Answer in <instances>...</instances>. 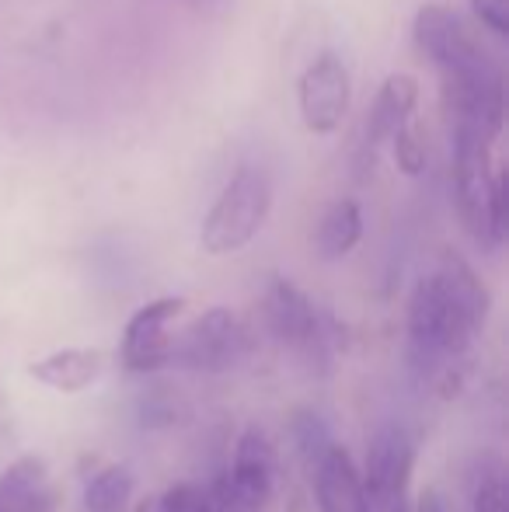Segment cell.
Segmentation results:
<instances>
[{
	"mask_svg": "<svg viewBox=\"0 0 509 512\" xmlns=\"http://www.w3.org/2000/svg\"><path fill=\"white\" fill-rule=\"evenodd\" d=\"M391 512H412V499H408V502H401V506H394Z\"/></svg>",
	"mask_w": 509,
	"mask_h": 512,
	"instance_id": "27",
	"label": "cell"
},
{
	"mask_svg": "<svg viewBox=\"0 0 509 512\" xmlns=\"http://www.w3.org/2000/svg\"><path fill=\"white\" fill-rule=\"evenodd\" d=\"M136 478L126 464H105L84 481L81 512H129Z\"/></svg>",
	"mask_w": 509,
	"mask_h": 512,
	"instance_id": "17",
	"label": "cell"
},
{
	"mask_svg": "<svg viewBox=\"0 0 509 512\" xmlns=\"http://www.w3.org/2000/svg\"><path fill=\"white\" fill-rule=\"evenodd\" d=\"M415 105H419V81H415L412 74L387 77L367 112V150L370 154H374L377 147H384L405 122H412Z\"/></svg>",
	"mask_w": 509,
	"mask_h": 512,
	"instance_id": "15",
	"label": "cell"
},
{
	"mask_svg": "<svg viewBox=\"0 0 509 512\" xmlns=\"http://www.w3.org/2000/svg\"><path fill=\"white\" fill-rule=\"evenodd\" d=\"M387 143L394 147L398 171H405L408 178H415V175H422V171H426V143H422V133L412 126V122H405V126H401Z\"/></svg>",
	"mask_w": 509,
	"mask_h": 512,
	"instance_id": "20",
	"label": "cell"
},
{
	"mask_svg": "<svg viewBox=\"0 0 509 512\" xmlns=\"http://www.w3.org/2000/svg\"><path fill=\"white\" fill-rule=\"evenodd\" d=\"M443 77V115H447L450 136H482L496 140L503 129L506 98H503V74L489 53H478L475 60L461 67L440 70Z\"/></svg>",
	"mask_w": 509,
	"mask_h": 512,
	"instance_id": "5",
	"label": "cell"
},
{
	"mask_svg": "<svg viewBox=\"0 0 509 512\" xmlns=\"http://www.w3.org/2000/svg\"><path fill=\"white\" fill-rule=\"evenodd\" d=\"M290 436H293V446H297L300 460H304L307 467H311L314 460H318L321 453H325L328 446L335 443L328 422L318 415V411H311V408L297 411V415L290 418Z\"/></svg>",
	"mask_w": 509,
	"mask_h": 512,
	"instance_id": "18",
	"label": "cell"
},
{
	"mask_svg": "<svg viewBox=\"0 0 509 512\" xmlns=\"http://www.w3.org/2000/svg\"><path fill=\"white\" fill-rule=\"evenodd\" d=\"M471 11L489 32L503 35V39L509 35V0H471Z\"/></svg>",
	"mask_w": 509,
	"mask_h": 512,
	"instance_id": "22",
	"label": "cell"
},
{
	"mask_svg": "<svg viewBox=\"0 0 509 512\" xmlns=\"http://www.w3.org/2000/svg\"><path fill=\"white\" fill-rule=\"evenodd\" d=\"M133 512H164V499H161V495H150V499L136 502Z\"/></svg>",
	"mask_w": 509,
	"mask_h": 512,
	"instance_id": "25",
	"label": "cell"
},
{
	"mask_svg": "<svg viewBox=\"0 0 509 512\" xmlns=\"http://www.w3.org/2000/svg\"><path fill=\"white\" fill-rule=\"evenodd\" d=\"M175 418H178L175 401L164 398V391L147 394V401H143V425H147V429H168Z\"/></svg>",
	"mask_w": 509,
	"mask_h": 512,
	"instance_id": "23",
	"label": "cell"
},
{
	"mask_svg": "<svg viewBox=\"0 0 509 512\" xmlns=\"http://www.w3.org/2000/svg\"><path fill=\"white\" fill-rule=\"evenodd\" d=\"M272 209V178L258 164H241L210 206L199 230V244L206 255H234L248 248L265 227Z\"/></svg>",
	"mask_w": 509,
	"mask_h": 512,
	"instance_id": "4",
	"label": "cell"
},
{
	"mask_svg": "<svg viewBox=\"0 0 509 512\" xmlns=\"http://www.w3.org/2000/svg\"><path fill=\"white\" fill-rule=\"evenodd\" d=\"M262 321L276 345L293 352L314 373H325L342 352V324L286 276L269 279L265 286Z\"/></svg>",
	"mask_w": 509,
	"mask_h": 512,
	"instance_id": "2",
	"label": "cell"
},
{
	"mask_svg": "<svg viewBox=\"0 0 509 512\" xmlns=\"http://www.w3.org/2000/svg\"><path fill=\"white\" fill-rule=\"evenodd\" d=\"M248 352H252V331H248V324L231 307H210L192 324H185L182 331H175L168 366L185 373L217 377V373L241 366V359Z\"/></svg>",
	"mask_w": 509,
	"mask_h": 512,
	"instance_id": "6",
	"label": "cell"
},
{
	"mask_svg": "<svg viewBox=\"0 0 509 512\" xmlns=\"http://www.w3.org/2000/svg\"><path fill=\"white\" fill-rule=\"evenodd\" d=\"M349 98V70L335 53H321L300 77V115L311 133H335L349 115Z\"/></svg>",
	"mask_w": 509,
	"mask_h": 512,
	"instance_id": "10",
	"label": "cell"
},
{
	"mask_svg": "<svg viewBox=\"0 0 509 512\" xmlns=\"http://www.w3.org/2000/svg\"><path fill=\"white\" fill-rule=\"evenodd\" d=\"M363 241V209L356 199H339L325 209L314 230V251L321 262H342Z\"/></svg>",
	"mask_w": 509,
	"mask_h": 512,
	"instance_id": "16",
	"label": "cell"
},
{
	"mask_svg": "<svg viewBox=\"0 0 509 512\" xmlns=\"http://www.w3.org/2000/svg\"><path fill=\"white\" fill-rule=\"evenodd\" d=\"M415 457H419V439L405 422H384L374 432L360 471L374 512H391L394 506L408 502Z\"/></svg>",
	"mask_w": 509,
	"mask_h": 512,
	"instance_id": "8",
	"label": "cell"
},
{
	"mask_svg": "<svg viewBox=\"0 0 509 512\" xmlns=\"http://www.w3.org/2000/svg\"><path fill=\"white\" fill-rule=\"evenodd\" d=\"M35 380L49 391L60 394H81L88 387L98 384V377L105 373V356L98 349H84V345H74V349H56L49 352L46 359L28 366Z\"/></svg>",
	"mask_w": 509,
	"mask_h": 512,
	"instance_id": "14",
	"label": "cell"
},
{
	"mask_svg": "<svg viewBox=\"0 0 509 512\" xmlns=\"http://www.w3.org/2000/svg\"><path fill=\"white\" fill-rule=\"evenodd\" d=\"M492 297L468 258L443 251L436 272L422 276L408 300V366L422 380H461L457 363L489 321Z\"/></svg>",
	"mask_w": 509,
	"mask_h": 512,
	"instance_id": "1",
	"label": "cell"
},
{
	"mask_svg": "<svg viewBox=\"0 0 509 512\" xmlns=\"http://www.w3.org/2000/svg\"><path fill=\"white\" fill-rule=\"evenodd\" d=\"M189 7H196V11H217V7H224L227 0H185Z\"/></svg>",
	"mask_w": 509,
	"mask_h": 512,
	"instance_id": "26",
	"label": "cell"
},
{
	"mask_svg": "<svg viewBox=\"0 0 509 512\" xmlns=\"http://www.w3.org/2000/svg\"><path fill=\"white\" fill-rule=\"evenodd\" d=\"M63 492L42 457L25 453L0 471V512H60Z\"/></svg>",
	"mask_w": 509,
	"mask_h": 512,
	"instance_id": "13",
	"label": "cell"
},
{
	"mask_svg": "<svg viewBox=\"0 0 509 512\" xmlns=\"http://www.w3.org/2000/svg\"><path fill=\"white\" fill-rule=\"evenodd\" d=\"M489 147L482 136H450L457 216L478 248L496 251L506 241V178L492 171Z\"/></svg>",
	"mask_w": 509,
	"mask_h": 512,
	"instance_id": "3",
	"label": "cell"
},
{
	"mask_svg": "<svg viewBox=\"0 0 509 512\" xmlns=\"http://www.w3.org/2000/svg\"><path fill=\"white\" fill-rule=\"evenodd\" d=\"M185 307L189 304L182 297H157L129 317L123 338H119V363L126 373L154 377V373L168 370L171 338H175V324L185 314Z\"/></svg>",
	"mask_w": 509,
	"mask_h": 512,
	"instance_id": "9",
	"label": "cell"
},
{
	"mask_svg": "<svg viewBox=\"0 0 509 512\" xmlns=\"http://www.w3.org/2000/svg\"><path fill=\"white\" fill-rule=\"evenodd\" d=\"M164 512H217L213 506V495L206 492L196 481H178V485L164 488Z\"/></svg>",
	"mask_w": 509,
	"mask_h": 512,
	"instance_id": "21",
	"label": "cell"
},
{
	"mask_svg": "<svg viewBox=\"0 0 509 512\" xmlns=\"http://www.w3.org/2000/svg\"><path fill=\"white\" fill-rule=\"evenodd\" d=\"M311 485L318 512H374L363 488V474L353 453L342 443H332L311 467Z\"/></svg>",
	"mask_w": 509,
	"mask_h": 512,
	"instance_id": "12",
	"label": "cell"
},
{
	"mask_svg": "<svg viewBox=\"0 0 509 512\" xmlns=\"http://www.w3.org/2000/svg\"><path fill=\"white\" fill-rule=\"evenodd\" d=\"M412 39H415V46H419V53L426 56L436 70L461 67V63L475 60V56L482 53L475 35L468 32V25L443 4L419 7L415 25H412Z\"/></svg>",
	"mask_w": 509,
	"mask_h": 512,
	"instance_id": "11",
	"label": "cell"
},
{
	"mask_svg": "<svg viewBox=\"0 0 509 512\" xmlns=\"http://www.w3.org/2000/svg\"><path fill=\"white\" fill-rule=\"evenodd\" d=\"M471 506H475V512H509L506 474L499 460L478 464L475 481H471Z\"/></svg>",
	"mask_w": 509,
	"mask_h": 512,
	"instance_id": "19",
	"label": "cell"
},
{
	"mask_svg": "<svg viewBox=\"0 0 509 512\" xmlns=\"http://www.w3.org/2000/svg\"><path fill=\"white\" fill-rule=\"evenodd\" d=\"M412 512H450V506L436 488H426V492L419 495V502L412 506Z\"/></svg>",
	"mask_w": 509,
	"mask_h": 512,
	"instance_id": "24",
	"label": "cell"
},
{
	"mask_svg": "<svg viewBox=\"0 0 509 512\" xmlns=\"http://www.w3.org/2000/svg\"><path fill=\"white\" fill-rule=\"evenodd\" d=\"M279 450L262 425H245L234 443V457L213 488L217 512H265L276 492Z\"/></svg>",
	"mask_w": 509,
	"mask_h": 512,
	"instance_id": "7",
	"label": "cell"
}]
</instances>
